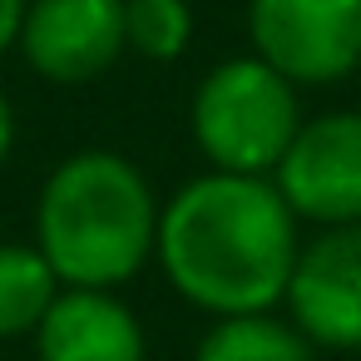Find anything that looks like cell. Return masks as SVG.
I'll use <instances>...</instances> for the list:
<instances>
[{
  "instance_id": "cell-1",
  "label": "cell",
  "mask_w": 361,
  "mask_h": 361,
  "mask_svg": "<svg viewBox=\"0 0 361 361\" xmlns=\"http://www.w3.org/2000/svg\"><path fill=\"white\" fill-rule=\"evenodd\" d=\"M297 213L272 173L213 169L159 213L154 257L178 297L213 317L272 312L297 267Z\"/></svg>"
},
{
  "instance_id": "cell-2",
  "label": "cell",
  "mask_w": 361,
  "mask_h": 361,
  "mask_svg": "<svg viewBox=\"0 0 361 361\" xmlns=\"http://www.w3.org/2000/svg\"><path fill=\"white\" fill-rule=\"evenodd\" d=\"M159 213L164 203L124 154L85 149L45 178L35 247L65 287H119L154 257Z\"/></svg>"
},
{
  "instance_id": "cell-3",
  "label": "cell",
  "mask_w": 361,
  "mask_h": 361,
  "mask_svg": "<svg viewBox=\"0 0 361 361\" xmlns=\"http://www.w3.org/2000/svg\"><path fill=\"white\" fill-rule=\"evenodd\" d=\"M188 124H193V144L213 169L272 173L302 129L297 85L282 70H272L262 55L223 60L193 90Z\"/></svg>"
},
{
  "instance_id": "cell-4",
  "label": "cell",
  "mask_w": 361,
  "mask_h": 361,
  "mask_svg": "<svg viewBox=\"0 0 361 361\" xmlns=\"http://www.w3.org/2000/svg\"><path fill=\"white\" fill-rule=\"evenodd\" d=\"M247 35L292 85H331L361 65V0H252Z\"/></svg>"
},
{
  "instance_id": "cell-5",
  "label": "cell",
  "mask_w": 361,
  "mask_h": 361,
  "mask_svg": "<svg viewBox=\"0 0 361 361\" xmlns=\"http://www.w3.org/2000/svg\"><path fill=\"white\" fill-rule=\"evenodd\" d=\"M272 183L307 223H361V114L341 109L307 119L272 169Z\"/></svg>"
},
{
  "instance_id": "cell-6",
  "label": "cell",
  "mask_w": 361,
  "mask_h": 361,
  "mask_svg": "<svg viewBox=\"0 0 361 361\" xmlns=\"http://www.w3.org/2000/svg\"><path fill=\"white\" fill-rule=\"evenodd\" d=\"M287 312L312 346L356 351L361 346V223L326 228L297 252L287 282Z\"/></svg>"
},
{
  "instance_id": "cell-7",
  "label": "cell",
  "mask_w": 361,
  "mask_h": 361,
  "mask_svg": "<svg viewBox=\"0 0 361 361\" xmlns=\"http://www.w3.org/2000/svg\"><path fill=\"white\" fill-rule=\"evenodd\" d=\"M124 0H30L20 55L55 85L99 80L124 55Z\"/></svg>"
},
{
  "instance_id": "cell-8",
  "label": "cell",
  "mask_w": 361,
  "mask_h": 361,
  "mask_svg": "<svg viewBox=\"0 0 361 361\" xmlns=\"http://www.w3.org/2000/svg\"><path fill=\"white\" fill-rule=\"evenodd\" d=\"M40 361H149L139 317L109 287H65L35 326Z\"/></svg>"
},
{
  "instance_id": "cell-9",
  "label": "cell",
  "mask_w": 361,
  "mask_h": 361,
  "mask_svg": "<svg viewBox=\"0 0 361 361\" xmlns=\"http://www.w3.org/2000/svg\"><path fill=\"white\" fill-rule=\"evenodd\" d=\"M65 292L50 257L30 243H0V341L35 336L55 297Z\"/></svg>"
},
{
  "instance_id": "cell-10",
  "label": "cell",
  "mask_w": 361,
  "mask_h": 361,
  "mask_svg": "<svg viewBox=\"0 0 361 361\" xmlns=\"http://www.w3.org/2000/svg\"><path fill=\"white\" fill-rule=\"evenodd\" d=\"M193 361H312V341L297 322H277L272 312H238L203 331Z\"/></svg>"
},
{
  "instance_id": "cell-11",
  "label": "cell",
  "mask_w": 361,
  "mask_h": 361,
  "mask_svg": "<svg viewBox=\"0 0 361 361\" xmlns=\"http://www.w3.org/2000/svg\"><path fill=\"white\" fill-rule=\"evenodd\" d=\"M193 40L188 0H124V45L144 60H178Z\"/></svg>"
},
{
  "instance_id": "cell-12",
  "label": "cell",
  "mask_w": 361,
  "mask_h": 361,
  "mask_svg": "<svg viewBox=\"0 0 361 361\" xmlns=\"http://www.w3.org/2000/svg\"><path fill=\"white\" fill-rule=\"evenodd\" d=\"M30 0H0V55L20 45V25H25Z\"/></svg>"
},
{
  "instance_id": "cell-13",
  "label": "cell",
  "mask_w": 361,
  "mask_h": 361,
  "mask_svg": "<svg viewBox=\"0 0 361 361\" xmlns=\"http://www.w3.org/2000/svg\"><path fill=\"white\" fill-rule=\"evenodd\" d=\"M11 144H16V109H11L6 90H0V164L11 159Z\"/></svg>"
}]
</instances>
